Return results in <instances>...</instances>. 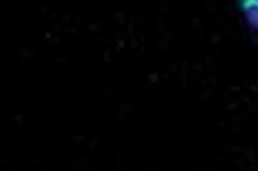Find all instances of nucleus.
<instances>
[{"mask_svg": "<svg viewBox=\"0 0 258 171\" xmlns=\"http://www.w3.org/2000/svg\"><path fill=\"white\" fill-rule=\"evenodd\" d=\"M245 13L248 21H249L253 26H255L258 29V2H249V3H246Z\"/></svg>", "mask_w": 258, "mask_h": 171, "instance_id": "f257e3e1", "label": "nucleus"}]
</instances>
